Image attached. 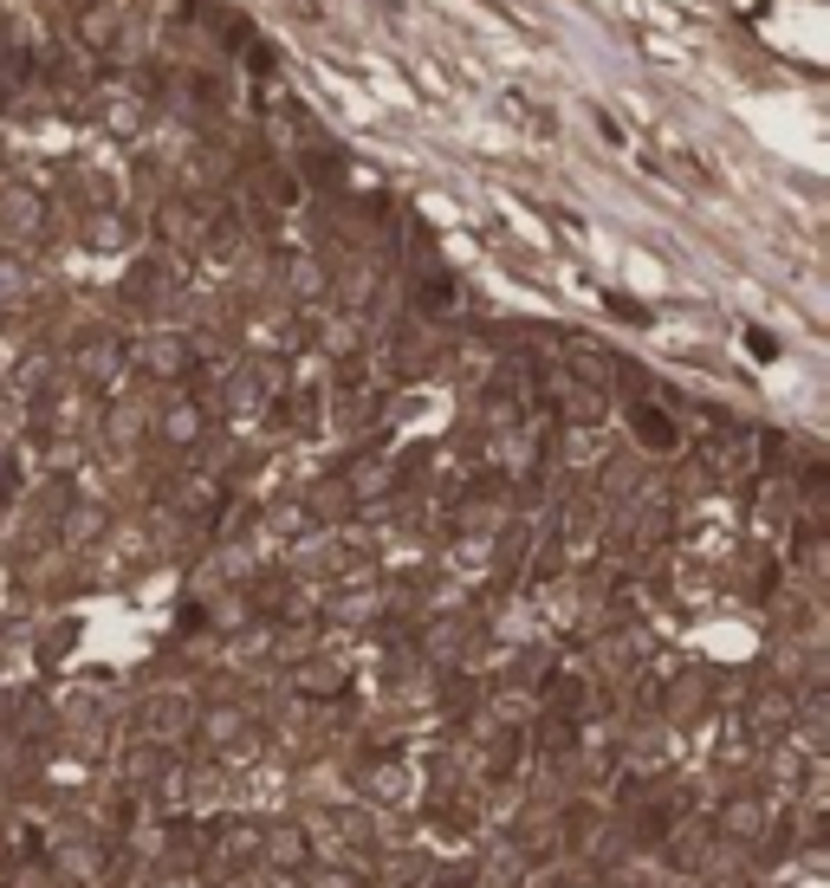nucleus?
I'll use <instances>...</instances> for the list:
<instances>
[{
    "label": "nucleus",
    "mask_w": 830,
    "mask_h": 888,
    "mask_svg": "<svg viewBox=\"0 0 830 888\" xmlns=\"http://www.w3.org/2000/svg\"><path fill=\"white\" fill-rule=\"evenodd\" d=\"M189 363V350H176V344H162V350H149V370H162V376H176Z\"/></svg>",
    "instance_id": "nucleus-6"
},
{
    "label": "nucleus",
    "mask_w": 830,
    "mask_h": 888,
    "mask_svg": "<svg viewBox=\"0 0 830 888\" xmlns=\"http://www.w3.org/2000/svg\"><path fill=\"white\" fill-rule=\"evenodd\" d=\"M195 421H202V415L189 409V403H182V409H169V441H189V435H195Z\"/></svg>",
    "instance_id": "nucleus-7"
},
{
    "label": "nucleus",
    "mask_w": 830,
    "mask_h": 888,
    "mask_svg": "<svg viewBox=\"0 0 830 888\" xmlns=\"http://www.w3.org/2000/svg\"><path fill=\"white\" fill-rule=\"evenodd\" d=\"M247 727V713L240 707H214V713H202V733L214 740V746H234V733Z\"/></svg>",
    "instance_id": "nucleus-5"
},
{
    "label": "nucleus",
    "mask_w": 830,
    "mask_h": 888,
    "mask_svg": "<svg viewBox=\"0 0 830 888\" xmlns=\"http://www.w3.org/2000/svg\"><path fill=\"white\" fill-rule=\"evenodd\" d=\"M267 856H273L279 869H305V856H312V843H305L299 830H273V836H267Z\"/></svg>",
    "instance_id": "nucleus-4"
},
{
    "label": "nucleus",
    "mask_w": 830,
    "mask_h": 888,
    "mask_svg": "<svg viewBox=\"0 0 830 888\" xmlns=\"http://www.w3.org/2000/svg\"><path fill=\"white\" fill-rule=\"evenodd\" d=\"M629 421H636V441H642V448H655V454H662V448H675V421H669L662 409H649V403H642Z\"/></svg>",
    "instance_id": "nucleus-2"
},
{
    "label": "nucleus",
    "mask_w": 830,
    "mask_h": 888,
    "mask_svg": "<svg viewBox=\"0 0 830 888\" xmlns=\"http://www.w3.org/2000/svg\"><path fill=\"white\" fill-rule=\"evenodd\" d=\"M312 888H350V876H318Z\"/></svg>",
    "instance_id": "nucleus-9"
},
{
    "label": "nucleus",
    "mask_w": 830,
    "mask_h": 888,
    "mask_svg": "<svg viewBox=\"0 0 830 888\" xmlns=\"http://www.w3.org/2000/svg\"><path fill=\"white\" fill-rule=\"evenodd\" d=\"M720 830H727V836H740V843L765 836V805H760V798H733V805H727V818H720Z\"/></svg>",
    "instance_id": "nucleus-1"
},
{
    "label": "nucleus",
    "mask_w": 830,
    "mask_h": 888,
    "mask_svg": "<svg viewBox=\"0 0 830 888\" xmlns=\"http://www.w3.org/2000/svg\"><path fill=\"white\" fill-rule=\"evenodd\" d=\"M669 856H675L682 869H707V856H714V830H707V823H688V830H682V843H675Z\"/></svg>",
    "instance_id": "nucleus-3"
},
{
    "label": "nucleus",
    "mask_w": 830,
    "mask_h": 888,
    "mask_svg": "<svg viewBox=\"0 0 830 888\" xmlns=\"http://www.w3.org/2000/svg\"><path fill=\"white\" fill-rule=\"evenodd\" d=\"M117 370V350L104 344V350H85V376H111Z\"/></svg>",
    "instance_id": "nucleus-8"
}]
</instances>
